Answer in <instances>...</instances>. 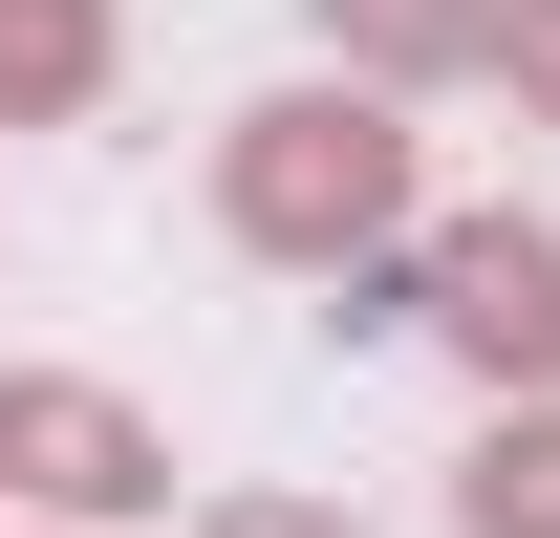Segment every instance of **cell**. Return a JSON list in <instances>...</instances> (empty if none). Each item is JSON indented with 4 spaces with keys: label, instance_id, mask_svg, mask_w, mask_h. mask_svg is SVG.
I'll return each mask as SVG.
<instances>
[{
    "label": "cell",
    "instance_id": "cell-1",
    "mask_svg": "<svg viewBox=\"0 0 560 538\" xmlns=\"http://www.w3.org/2000/svg\"><path fill=\"white\" fill-rule=\"evenodd\" d=\"M410 173H431V130H410V86H366V66L259 86V108L215 130V215H237V259H280V280H388L410 259Z\"/></svg>",
    "mask_w": 560,
    "mask_h": 538
},
{
    "label": "cell",
    "instance_id": "cell-2",
    "mask_svg": "<svg viewBox=\"0 0 560 538\" xmlns=\"http://www.w3.org/2000/svg\"><path fill=\"white\" fill-rule=\"evenodd\" d=\"M388 302H410V324L453 344L495 409L560 388V215H431L410 259H388Z\"/></svg>",
    "mask_w": 560,
    "mask_h": 538
},
{
    "label": "cell",
    "instance_id": "cell-3",
    "mask_svg": "<svg viewBox=\"0 0 560 538\" xmlns=\"http://www.w3.org/2000/svg\"><path fill=\"white\" fill-rule=\"evenodd\" d=\"M0 495H22V517H66V538L173 517V431H151L130 388H86V366H0Z\"/></svg>",
    "mask_w": 560,
    "mask_h": 538
},
{
    "label": "cell",
    "instance_id": "cell-4",
    "mask_svg": "<svg viewBox=\"0 0 560 538\" xmlns=\"http://www.w3.org/2000/svg\"><path fill=\"white\" fill-rule=\"evenodd\" d=\"M108 0H0V130H86L108 108Z\"/></svg>",
    "mask_w": 560,
    "mask_h": 538
},
{
    "label": "cell",
    "instance_id": "cell-5",
    "mask_svg": "<svg viewBox=\"0 0 560 538\" xmlns=\"http://www.w3.org/2000/svg\"><path fill=\"white\" fill-rule=\"evenodd\" d=\"M302 22H324L366 86H453V66H495V22H517V0H302Z\"/></svg>",
    "mask_w": 560,
    "mask_h": 538
},
{
    "label": "cell",
    "instance_id": "cell-6",
    "mask_svg": "<svg viewBox=\"0 0 560 538\" xmlns=\"http://www.w3.org/2000/svg\"><path fill=\"white\" fill-rule=\"evenodd\" d=\"M453 538H560V388H517L475 453H453Z\"/></svg>",
    "mask_w": 560,
    "mask_h": 538
},
{
    "label": "cell",
    "instance_id": "cell-7",
    "mask_svg": "<svg viewBox=\"0 0 560 538\" xmlns=\"http://www.w3.org/2000/svg\"><path fill=\"white\" fill-rule=\"evenodd\" d=\"M495 86H517V108L560 130V0H517V22H495Z\"/></svg>",
    "mask_w": 560,
    "mask_h": 538
},
{
    "label": "cell",
    "instance_id": "cell-8",
    "mask_svg": "<svg viewBox=\"0 0 560 538\" xmlns=\"http://www.w3.org/2000/svg\"><path fill=\"white\" fill-rule=\"evenodd\" d=\"M195 538H366V517H346V495H215Z\"/></svg>",
    "mask_w": 560,
    "mask_h": 538
},
{
    "label": "cell",
    "instance_id": "cell-9",
    "mask_svg": "<svg viewBox=\"0 0 560 538\" xmlns=\"http://www.w3.org/2000/svg\"><path fill=\"white\" fill-rule=\"evenodd\" d=\"M22 538H66V517H22Z\"/></svg>",
    "mask_w": 560,
    "mask_h": 538
}]
</instances>
